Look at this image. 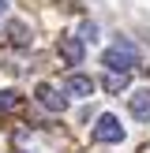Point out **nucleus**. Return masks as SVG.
Segmentation results:
<instances>
[{
	"mask_svg": "<svg viewBox=\"0 0 150 153\" xmlns=\"http://www.w3.org/2000/svg\"><path fill=\"white\" fill-rule=\"evenodd\" d=\"M64 94L68 97H90L94 94V79H86V75H68L64 79Z\"/></svg>",
	"mask_w": 150,
	"mask_h": 153,
	"instance_id": "5",
	"label": "nucleus"
},
{
	"mask_svg": "<svg viewBox=\"0 0 150 153\" xmlns=\"http://www.w3.org/2000/svg\"><path fill=\"white\" fill-rule=\"evenodd\" d=\"M4 7H8V0H0V11H4Z\"/></svg>",
	"mask_w": 150,
	"mask_h": 153,
	"instance_id": "11",
	"label": "nucleus"
},
{
	"mask_svg": "<svg viewBox=\"0 0 150 153\" xmlns=\"http://www.w3.org/2000/svg\"><path fill=\"white\" fill-rule=\"evenodd\" d=\"M101 60H105L109 71H135V67H139V49H135L131 41H116V45L105 49Z\"/></svg>",
	"mask_w": 150,
	"mask_h": 153,
	"instance_id": "1",
	"label": "nucleus"
},
{
	"mask_svg": "<svg viewBox=\"0 0 150 153\" xmlns=\"http://www.w3.org/2000/svg\"><path fill=\"white\" fill-rule=\"evenodd\" d=\"M94 138H98V142H105V146H116V142H124V127H120V120L112 116V112L98 116V123H94Z\"/></svg>",
	"mask_w": 150,
	"mask_h": 153,
	"instance_id": "2",
	"label": "nucleus"
},
{
	"mask_svg": "<svg viewBox=\"0 0 150 153\" xmlns=\"http://www.w3.org/2000/svg\"><path fill=\"white\" fill-rule=\"evenodd\" d=\"M128 82H131V71H109L101 86L109 90V94H120V90H128Z\"/></svg>",
	"mask_w": 150,
	"mask_h": 153,
	"instance_id": "8",
	"label": "nucleus"
},
{
	"mask_svg": "<svg viewBox=\"0 0 150 153\" xmlns=\"http://www.w3.org/2000/svg\"><path fill=\"white\" fill-rule=\"evenodd\" d=\"M128 108H131L135 120H150V86L146 90H135L131 101H128Z\"/></svg>",
	"mask_w": 150,
	"mask_h": 153,
	"instance_id": "7",
	"label": "nucleus"
},
{
	"mask_svg": "<svg viewBox=\"0 0 150 153\" xmlns=\"http://www.w3.org/2000/svg\"><path fill=\"white\" fill-rule=\"evenodd\" d=\"M4 37H8V45H15V49H26L30 45V30H26V22H19V19H11L4 26Z\"/></svg>",
	"mask_w": 150,
	"mask_h": 153,
	"instance_id": "6",
	"label": "nucleus"
},
{
	"mask_svg": "<svg viewBox=\"0 0 150 153\" xmlns=\"http://www.w3.org/2000/svg\"><path fill=\"white\" fill-rule=\"evenodd\" d=\"M86 37H90V41L98 37V26H94V22H86V26H82V41H86Z\"/></svg>",
	"mask_w": 150,
	"mask_h": 153,
	"instance_id": "10",
	"label": "nucleus"
},
{
	"mask_svg": "<svg viewBox=\"0 0 150 153\" xmlns=\"http://www.w3.org/2000/svg\"><path fill=\"white\" fill-rule=\"evenodd\" d=\"M34 97H38V105H41V108H49V112H64V108H68V101L60 97V90H52L49 82H41V86L34 90Z\"/></svg>",
	"mask_w": 150,
	"mask_h": 153,
	"instance_id": "4",
	"label": "nucleus"
},
{
	"mask_svg": "<svg viewBox=\"0 0 150 153\" xmlns=\"http://www.w3.org/2000/svg\"><path fill=\"white\" fill-rule=\"evenodd\" d=\"M56 52H60V60H64L68 67H79L82 56H86V45H82V37H60Z\"/></svg>",
	"mask_w": 150,
	"mask_h": 153,
	"instance_id": "3",
	"label": "nucleus"
},
{
	"mask_svg": "<svg viewBox=\"0 0 150 153\" xmlns=\"http://www.w3.org/2000/svg\"><path fill=\"white\" fill-rule=\"evenodd\" d=\"M22 105V94H15V90H0V112H15Z\"/></svg>",
	"mask_w": 150,
	"mask_h": 153,
	"instance_id": "9",
	"label": "nucleus"
}]
</instances>
